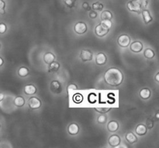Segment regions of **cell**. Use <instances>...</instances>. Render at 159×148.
<instances>
[{
    "label": "cell",
    "mask_w": 159,
    "mask_h": 148,
    "mask_svg": "<svg viewBox=\"0 0 159 148\" xmlns=\"http://www.w3.org/2000/svg\"><path fill=\"white\" fill-rule=\"evenodd\" d=\"M73 99H74V102H76V103H80L82 101V96L80 94H79V93H77V94L74 96Z\"/></svg>",
    "instance_id": "obj_31"
},
{
    "label": "cell",
    "mask_w": 159,
    "mask_h": 148,
    "mask_svg": "<svg viewBox=\"0 0 159 148\" xmlns=\"http://www.w3.org/2000/svg\"><path fill=\"white\" fill-rule=\"evenodd\" d=\"M75 90H78V86L75 84H70V85H68V87H67V92H68L71 91H75Z\"/></svg>",
    "instance_id": "obj_32"
},
{
    "label": "cell",
    "mask_w": 159,
    "mask_h": 148,
    "mask_svg": "<svg viewBox=\"0 0 159 148\" xmlns=\"http://www.w3.org/2000/svg\"><path fill=\"white\" fill-rule=\"evenodd\" d=\"M127 7L129 11L140 14L142 12V6L141 4V0H131L128 2L127 4Z\"/></svg>",
    "instance_id": "obj_2"
},
{
    "label": "cell",
    "mask_w": 159,
    "mask_h": 148,
    "mask_svg": "<svg viewBox=\"0 0 159 148\" xmlns=\"http://www.w3.org/2000/svg\"><path fill=\"white\" fill-rule=\"evenodd\" d=\"M55 61V55L51 52L45 53L43 55V61L48 65H50L51 63L54 62Z\"/></svg>",
    "instance_id": "obj_19"
},
{
    "label": "cell",
    "mask_w": 159,
    "mask_h": 148,
    "mask_svg": "<svg viewBox=\"0 0 159 148\" xmlns=\"http://www.w3.org/2000/svg\"><path fill=\"white\" fill-rule=\"evenodd\" d=\"M130 49L134 53H140L144 49V44L141 41L135 40L130 43Z\"/></svg>",
    "instance_id": "obj_8"
},
{
    "label": "cell",
    "mask_w": 159,
    "mask_h": 148,
    "mask_svg": "<svg viewBox=\"0 0 159 148\" xmlns=\"http://www.w3.org/2000/svg\"><path fill=\"white\" fill-rule=\"evenodd\" d=\"M107 130L110 133H116L120 128L119 123L116 120H111L107 124Z\"/></svg>",
    "instance_id": "obj_12"
},
{
    "label": "cell",
    "mask_w": 159,
    "mask_h": 148,
    "mask_svg": "<svg viewBox=\"0 0 159 148\" xmlns=\"http://www.w3.org/2000/svg\"><path fill=\"white\" fill-rule=\"evenodd\" d=\"M108 143L110 147H118L121 143V139L119 135L113 134L109 137Z\"/></svg>",
    "instance_id": "obj_9"
},
{
    "label": "cell",
    "mask_w": 159,
    "mask_h": 148,
    "mask_svg": "<svg viewBox=\"0 0 159 148\" xmlns=\"http://www.w3.org/2000/svg\"><path fill=\"white\" fill-rule=\"evenodd\" d=\"M95 61H96V64L97 65H104L107 63V57L104 53L100 52L96 54Z\"/></svg>",
    "instance_id": "obj_11"
},
{
    "label": "cell",
    "mask_w": 159,
    "mask_h": 148,
    "mask_svg": "<svg viewBox=\"0 0 159 148\" xmlns=\"http://www.w3.org/2000/svg\"><path fill=\"white\" fill-rule=\"evenodd\" d=\"M146 126H147V127L149 130H152L154 127V126H155V123H154V121L152 120V119H149L148 118V119L146 120Z\"/></svg>",
    "instance_id": "obj_30"
},
{
    "label": "cell",
    "mask_w": 159,
    "mask_h": 148,
    "mask_svg": "<svg viewBox=\"0 0 159 148\" xmlns=\"http://www.w3.org/2000/svg\"><path fill=\"white\" fill-rule=\"evenodd\" d=\"M148 127L147 126L144 125V124H138L135 128V132L138 136H144L146 133H148Z\"/></svg>",
    "instance_id": "obj_14"
},
{
    "label": "cell",
    "mask_w": 159,
    "mask_h": 148,
    "mask_svg": "<svg viewBox=\"0 0 159 148\" xmlns=\"http://www.w3.org/2000/svg\"><path fill=\"white\" fill-rule=\"evenodd\" d=\"M144 56L147 59H153L155 57V52L152 48H147L144 50Z\"/></svg>",
    "instance_id": "obj_22"
},
{
    "label": "cell",
    "mask_w": 159,
    "mask_h": 148,
    "mask_svg": "<svg viewBox=\"0 0 159 148\" xmlns=\"http://www.w3.org/2000/svg\"><path fill=\"white\" fill-rule=\"evenodd\" d=\"M130 41H131V38L129 37L127 34H122V35L119 36L117 38V43L120 47L126 48L127 47H130Z\"/></svg>",
    "instance_id": "obj_3"
},
{
    "label": "cell",
    "mask_w": 159,
    "mask_h": 148,
    "mask_svg": "<svg viewBox=\"0 0 159 148\" xmlns=\"http://www.w3.org/2000/svg\"><path fill=\"white\" fill-rule=\"evenodd\" d=\"M0 60H1V64H0V67H2L3 65V64H4V61H3V58L2 57H0Z\"/></svg>",
    "instance_id": "obj_41"
},
{
    "label": "cell",
    "mask_w": 159,
    "mask_h": 148,
    "mask_svg": "<svg viewBox=\"0 0 159 148\" xmlns=\"http://www.w3.org/2000/svg\"><path fill=\"white\" fill-rule=\"evenodd\" d=\"M68 132L71 136H75L79 133V127L75 123L69 124L68 127Z\"/></svg>",
    "instance_id": "obj_13"
},
{
    "label": "cell",
    "mask_w": 159,
    "mask_h": 148,
    "mask_svg": "<svg viewBox=\"0 0 159 148\" xmlns=\"http://www.w3.org/2000/svg\"><path fill=\"white\" fill-rule=\"evenodd\" d=\"M104 80L110 86L117 87L122 84L124 81V74L118 68H110L104 74Z\"/></svg>",
    "instance_id": "obj_1"
},
{
    "label": "cell",
    "mask_w": 159,
    "mask_h": 148,
    "mask_svg": "<svg viewBox=\"0 0 159 148\" xmlns=\"http://www.w3.org/2000/svg\"><path fill=\"white\" fill-rule=\"evenodd\" d=\"M50 88H51V90L54 93H60L62 90L61 84L60 82L57 80H54L51 82L50 84Z\"/></svg>",
    "instance_id": "obj_10"
},
{
    "label": "cell",
    "mask_w": 159,
    "mask_h": 148,
    "mask_svg": "<svg viewBox=\"0 0 159 148\" xmlns=\"http://www.w3.org/2000/svg\"><path fill=\"white\" fill-rule=\"evenodd\" d=\"M155 82H158V83H159V71H158V73H157L156 74H155Z\"/></svg>",
    "instance_id": "obj_38"
},
{
    "label": "cell",
    "mask_w": 159,
    "mask_h": 148,
    "mask_svg": "<svg viewBox=\"0 0 159 148\" xmlns=\"http://www.w3.org/2000/svg\"><path fill=\"white\" fill-rule=\"evenodd\" d=\"M28 106L30 110H38L41 107L42 102L39 98L36 97V96H32L28 99Z\"/></svg>",
    "instance_id": "obj_4"
},
{
    "label": "cell",
    "mask_w": 159,
    "mask_h": 148,
    "mask_svg": "<svg viewBox=\"0 0 159 148\" xmlns=\"http://www.w3.org/2000/svg\"><path fill=\"white\" fill-rule=\"evenodd\" d=\"M82 8L86 11H90V9H91L89 4L88 2H83V4H82Z\"/></svg>",
    "instance_id": "obj_36"
},
{
    "label": "cell",
    "mask_w": 159,
    "mask_h": 148,
    "mask_svg": "<svg viewBox=\"0 0 159 148\" xmlns=\"http://www.w3.org/2000/svg\"><path fill=\"white\" fill-rule=\"evenodd\" d=\"M110 29H107V28L104 27L101 23L98 24L97 26L95 27V34H96L97 37H103L105 36H107L108 34Z\"/></svg>",
    "instance_id": "obj_6"
},
{
    "label": "cell",
    "mask_w": 159,
    "mask_h": 148,
    "mask_svg": "<svg viewBox=\"0 0 159 148\" xmlns=\"http://www.w3.org/2000/svg\"><path fill=\"white\" fill-rule=\"evenodd\" d=\"M64 2H65V6L67 7L70 8V9L74 7L75 5V0H64Z\"/></svg>",
    "instance_id": "obj_29"
},
{
    "label": "cell",
    "mask_w": 159,
    "mask_h": 148,
    "mask_svg": "<svg viewBox=\"0 0 159 148\" xmlns=\"http://www.w3.org/2000/svg\"><path fill=\"white\" fill-rule=\"evenodd\" d=\"M97 122L99 124H106L107 122V116L105 114H101L98 116Z\"/></svg>",
    "instance_id": "obj_26"
},
{
    "label": "cell",
    "mask_w": 159,
    "mask_h": 148,
    "mask_svg": "<svg viewBox=\"0 0 159 148\" xmlns=\"http://www.w3.org/2000/svg\"><path fill=\"white\" fill-rule=\"evenodd\" d=\"M3 98H4V95H3V93H0V101H2Z\"/></svg>",
    "instance_id": "obj_40"
},
{
    "label": "cell",
    "mask_w": 159,
    "mask_h": 148,
    "mask_svg": "<svg viewBox=\"0 0 159 148\" xmlns=\"http://www.w3.org/2000/svg\"><path fill=\"white\" fill-rule=\"evenodd\" d=\"M79 57L83 62H89L93 60V54L89 50H82L81 51Z\"/></svg>",
    "instance_id": "obj_7"
},
{
    "label": "cell",
    "mask_w": 159,
    "mask_h": 148,
    "mask_svg": "<svg viewBox=\"0 0 159 148\" xmlns=\"http://www.w3.org/2000/svg\"><path fill=\"white\" fill-rule=\"evenodd\" d=\"M103 4H102V3L99 2H96L93 3V6H92V8L96 11H102V9H103Z\"/></svg>",
    "instance_id": "obj_25"
},
{
    "label": "cell",
    "mask_w": 159,
    "mask_h": 148,
    "mask_svg": "<svg viewBox=\"0 0 159 148\" xmlns=\"http://www.w3.org/2000/svg\"><path fill=\"white\" fill-rule=\"evenodd\" d=\"M148 3H149V0H141V6H142V8H144V9H145V8L148 7Z\"/></svg>",
    "instance_id": "obj_35"
},
{
    "label": "cell",
    "mask_w": 159,
    "mask_h": 148,
    "mask_svg": "<svg viewBox=\"0 0 159 148\" xmlns=\"http://www.w3.org/2000/svg\"><path fill=\"white\" fill-rule=\"evenodd\" d=\"M88 30V26L87 24L84 22H78L75 24L74 26V31L75 34H79V35H82V34H85Z\"/></svg>",
    "instance_id": "obj_5"
},
{
    "label": "cell",
    "mask_w": 159,
    "mask_h": 148,
    "mask_svg": "<svg viewBox=\"0 0 159 148\" xmlns=\"http://www.w3.org/2000/svg\"><path fill=\"white\" fill-rule=\"evenodd\" d=\"M155 119H156L157 121H159V110H158V111L156 112V113H155Z\"/></svg>",
    "instance_id": "obj_39"
},
{
    "label": "cell",
    "mask_w": 159,
    "mask_h": 148,
    "mask_svg": "<svg viewBox=\"0 0 159 148\" xmlns=\"http://www.w3.org/2000/svg\"><path fill=\"white\" fill-rule=\"evenodd\" d=\"M141 14H142L143 19H144V21L145 24H149V23H151L153 21V18H152L150 11L148 9H144V10H142Z\"/></svg>",
    "instance_id": "obj_15"
},
{
    "label": "cell",
    "mask_w": 159,
    "mask_h": 148,
    "mask_svg": "<svg viewBox=\"0 0 159 148\" xmlns=\"http://www.w3.org/2000/svg\"><path fill=\"white\" fill-rule=\"evenodd\" d=\"M0 4H1V6H0V13H1L2 15H3V14H5V7H6V2H5L3 0H0Z\"/></svg>",
    "instance_id": "obj_33"
},
{
    "label": "cell",
    "mask_w": 159,
    "mask_h": 148,
    "mask_svg": "<svg viewBox=\"0 0 159 148\" xmlns=\"http://www.w3.org/2000/svg\"><path fill=\"white\" fill-rule=\"evenodd\" d=\"M113 19V13L109 10H105L102 12L101 14V20H111Z\"/></svg>",
    "instance_id": "obj_24"
},
{
    "label": "cell",
    "mask_w": 159,
    "mask_h": 148,
    "mask_svg": "<svg viewBox=\"0 0 159 148\" xmlns=\"http://www.w3.org/2000/svg\"><path fill=\"white\" fill-rule=\"evenodd\" d=\"M110 110H111L110 108H102V107L95 109V110H96V112H98L99 113H101V114H106V113H108Z\"/></svg>",
    "instance_id": "obj_28"
},
{
    "label": "cell",
    "mask_w": 159,
    "mask_h": 148,
    "mask_svg": "<svg viewBox=\"0 0 159 148\" xmlns=\"http://www.w3.org/2000/svg\"><path fill=\"white\" fill-rule=\"evenodd\" d=\"M98 14L97 12H96V11H91L89 13V17L91 19H93V20H94V19H96V17H97Z\"/></svg>",
    "instance_id": "obj_37"
},
{
    "label": "cell",
    "mask_w": 159,
    "mask_h": 148,
    "mask_svg": "<svg viewBox=\"0 0 159 148\" xmlns=\"http://www.w3.org/2000/svg\"><path fill=\"white\" fill-rule=\"evenodd\" d=\"M25 103H26V101H25V99L23 97V96H17L14 99L13 104L16 107H23L24 106Z\"/></svg>",
    "instance_id": "obj_21"
},
{
    "label": "cell",
    "mask_w": 159,
    "mask_h": 148,
    "mask_svg": "<svg viewBox=\"0 0 159 148\" xmlns=\"http://www.w3.org/2000/svg\"><path fill=\"white\" fill-rule=\"evenodd\" d=\"M139 96L143 100H148L152 96V91L148 88H144L140 91Z\"/></svg>",
    "instance_id": "obj_16"
},
{
    "label": "cell",
    "mask_w": 159,
    "mask_h": 148,
    "mask_svg": "<svg viewBox=\"0 0 159 148\" xmlns=\"http://www.w3.org/2000/svg\"><path fill=\"white\" fill-rule=\"evenodd\" d=\"M37 88L36 86H34L32 84H29V85H25L24 87V92L26 95H34L37 93Z\"/></svg>",
    "instance_id": "obj_18"
},
{
    "label": "cell",
    "mask_w": 159,
    "mask_h": 148,
    "mask_svg": "<svg viewBox=\"0 0 159 148\" xmlns=\"http://www.w3.org/2000/svg\"><path fill=\"white\" fill-rule=\"evenodd\" d=\"M125 139L126 141L130 144H135V143L138 142V137H137L136 135L134 133H132V132H128V133H126Z\"/></svg>",
    "instance_id": "obj_17"
},
{
    "label": "cell",
    "mask_w": 159,
    "mask_h": 148,
    "mask_svg": "<svg viewBox=\"0 0 159 148\" xmlns=\"http://www.w3.org/2000/svg\"><path fill=\"white\" fill-rule=\"evenodd\" d=\"M18 75L21 78H25L26 76H28L29 74L30 71L26 67H21V68H19L18 70Z\"/></svg>",
    "instance_id": "obj_23"
},
{
    "label": "cell",
    "mask_w": 159,
    "mask_h": 148,
    "mask_svg": "<svg viewBox=\"0 0 159 148\" xmlns=\"http://www.w3.org/2000/svg\"><path fill=\"white\" fill-rule=\"evenodd\" d=\"M6 30H7V26L4 23H2L0 24V34H3L5 32H6Z\"/></svg>",
    "instance_id": "obj_34"
},
{
    "label": "cell",
    "mask_w": 159,
    "mask_h": 148,
    "mask_svg": "<svg viewBox=\"0 0 159 148\" xmlns=\"http://www.w3.org/2000/svg\"><path fill=\"white\" fill-rule=\"evenodd\" d=\"M60 67L61 65L59 64V62L54 61V62L48 65V71L49 72H57L59 70V68H60Z\"/></svg>",
    "instance_id": "obj_20"
},
{
    "label": "cell",
    "mask_w": 159,
    "mask_h": 148,
    "mask_svg": "<svg viewBox=\"0 0 159 148\" xmlns=\"http://www.w3.org/2000/svg\"><path fill=\"white\" fill-rule=\"evenodd\" d=\"M101 24L104 26V27L107 28V29H110L112 27V21L110 20H102L101 21Z\"/></svg>",
    "instance_id": "obj_27"
}]
</instances>
